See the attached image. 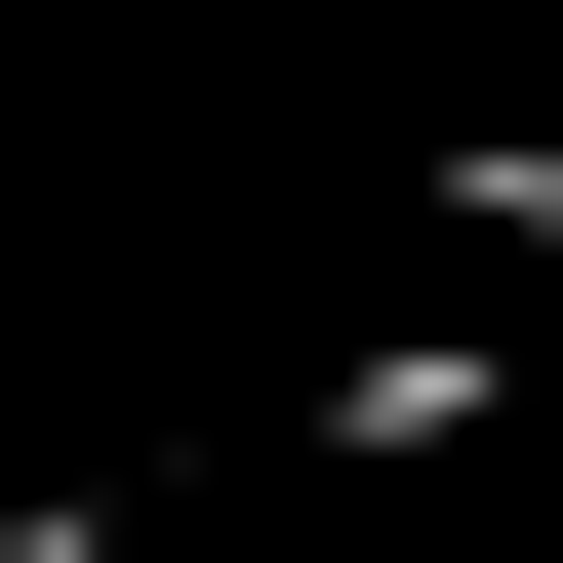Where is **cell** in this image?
Masks as SVG:
<instances>
[{
  "instance_id": "6da1fadb",
  "label": "cell",
  "mask_w": 563,
  "mask_h": 563,
  "mask_svg": "<svg viewBox=\"0 0 563 563\" xmlns=\"http://www.w3.org/2000/svg\"><path fill=\"white\" fill-rule=\"evenodd\" d=\"M443 242H483V282H563V121H443Z\"/></svg>"
}]
</instances>
